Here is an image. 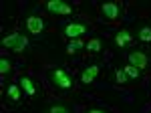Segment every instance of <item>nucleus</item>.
I'll return each instance as SVG.
<instances>
[{"label":"nucleus","instance_id":"obj_10","mask_svg":"<svg viewBox=\"0 0 151 113\" xmlns=\"http://www.w3.org/2000/svg\"><path fill=\"white\" fill-rule=\"evenodd\" d=\"M131 41H133V36H131V34H129L127 30H121V33H119V34L115 36V43H117L119 46L127 45V43H131Z\"/></svg>","mask_w":151,"mask_h":113},{"label":"nucleus","instance_id":"obj_5","mask_svg":"<svg viewBox=\"0 0 151 113\" xmlns=\"http://www.w3.org/2000/svg\"><path fill=\"white\" fill-rule=\"evenodd\" d=\"M87 33V26L83 22H70L65 26V34L69 36V38H77L79 34H85Z\"/></svg>","mask_w":151,"mask_h":113},{"label":"nucleus","instance_id":"obj_2","mask_svg":"<svg viewBox=\"0 0 151 113\" xmlns=\"http://www.w3.org/2000/svg\"><path fill=\"white\" fill-rule=\"evenodd\" d=\"M50 81H52V85H57L58 89H70V85H73L70 77L65 71H60V69H57V71L50 73Z\"/></svg>","mask_w":151,"mask_h":113},{"label":"nucleus","instance_id":"obj_11","mask_svg":"<svg viewBox=\"0 0 151 113\" xmlns=\"http://www.w3.org/2000/svg\"><path fill=\"white\" fill-rule=\"evenodd\" d=\"M8 99H10V101H18V99H20V89H18V85H10V87H8Z\"/></svg>","mask_w":151,"mask_h":113},{"label":"nucleus","instance_id":"obj_15","mask_svg":"<svg viewBox=\"0 0 151 113\" xmlns=\"http://www.w3.org/2000/svg\"><path fill=\"white\" fill-rule=\"evenodd\" d=\"M139 38L143 41V43H149V41H151V28H149V26H143V28H141Z\"/></svg>","mask_w":151,"mask_h":113},{"label":"nucleus","instance_id":"obj_6","mask_svg":"<svg viewBox=\"0 0 151 113\" xmlns=\"http://www.w3.org/2000/svg\"><path fill=\"white\" fill-rule=\"evenodd\" d=\"M101 10H103L107 20H115L117 16H119V4L117 2H107V4L101 6Z\"/></svg>","mask_w":151,"mask_h":113},{"label":"nucleus","instance_id":"obj_16","mask_svg":"<svg viewBox=\"0 0 151 113\" xmlns=\"http://www.w3.org/2000/svg\"><path fill=\"white\" fill-rule=\"evenodd\" d=\"M123 71H125V75H127V77H133V79H137V77H139V69H135L133 65H127Z\"/></svg>","mask_w":151,"mask_h":113},{"label":"nucleus","instance_id":"obj_1","mask_svg":"<svg viewBox=\"0 0 151 113\" xmlns=\"http://www.w3.org/2000/svg\"><path fill=\"white\" fill-rule=\"evenodd\" d=\"M2 45L12 49V51H16V53H22V49L28 45V41H26V36H22V34L12 33V34H8V36L2 38Z\"/></svg>","mask_w":151,"mask_h":113},{"label":"nucleus","instance_id":"obj_4","mask_svg":"<svg viewBox=\"0 0 151 113\" xmlns=\"http://www.w3.org/2000/svg\"><path fill=\"white\" fill-rule=\"evenodd\" d=\"M147 55L145 53H141V51H133L131 55H129V65H133L135 69H145L147 67Z\"/></svg>","mask_w":151,"mask_h":113},{"label":"nucleus","instance_id":"obj_7","mask_svg":"<svg viewBox=\"0 0 151 113\" xmlns=\"http://www.w3.org/2000/svg\"><path fill=\"white\" fill-rule=\"evenodd\" d=\"M26 26H28V30H30L32 34H40V30L45 28V22H42V18H40V16H28Z\"/></svg>","mask_w":151,"mask_h":113},{"label":"nucleus","instance_id":"obj_3","mask_svg":"<svg viewBox=\"0 0 151 113\" xmlns=\"http://www.w3.org/2000/svg\"><path fill=\"white\" fill-rule=\"evenodd\" d=\"M47 10L55 12V14H70L73 8H70L67 2H63V0H48L47 2Z\"/></svg>","mask_w":151,"mask_h":113},{"label":"nucleus","instance_id":"obj_13","mask_svg":"<svg viewBox=\"0 0 151 113\" xmlns=\"http://www.w3.org/2000/svg\"><path fill=\"white\" fill-rule=\"evenodd\" d=\"M10 71H12V63L8 59H0V73L6 75V73H10Z\"/></svg>","mask_w":151,"mask_h":113},{"label":"nucleus","instance_id":"obj_14","mask_svg":"<svg viewBox=\"0 0 151 113\" xmlns=\"http://www.w3.org/2000/svg\"><path fill=\"white\" fill-rule=\"evenodd\" d=\"M99 49H101V41L99 38H93V41L87 43V51H91V53H97Z\"/></svg>","mask_w":151,"mask_h":113},{"label":"nucleus","instance_id":"obj_19","mask_svg":"<svg viewBox=\"0 0 151 113\" xmlns=\"http://www.w3.org/2000/svg\"><path fill=\"white\" fill-rule=\"evenodd\" d=\"M87 113H107V111H105V109H89Z\"/></svg>","mask_w":151,"mask_h":113},{"label":"nucleus","instance_id":"obj_17","mask_svg":"<svg viewBox=\"0 0 151 113\" xmlns=\"http://www.w3.org/2000/svg\"><path fill=\"white\" fill-rule=\"evenodd\" d=\"M48 113H69V109H67L65 105H52V107L48 109Z\"/></svg>","mask_w":151,"mask_h":113},{"label":"nucleus","instance_id":"obj_18","mask_svg":"<svg viewBox=\"0 0 151 113\" xmlns=\"http://www.w3.org/2000/svg\"><path fill=\"white\" fill-rule=\"evenodd\" d=\"M115 77H117V83H125V81H127V75H125V71H117Z\"/></svg>","mask_w":151,"mask_h":113},{"label":"nucleus","instance_id":"obj_8","mask_svg":"<svg viewBox=\"0 0 151 113\" xmlns=\"http://www.w3.org/2000/svg\"><path fill=\"white\" fill-rule=\"evenodd\" d=\"M97 75H99V65H91V67H87L81 73V81L85 83V85H89V83H93V81H95Z\"/></svg>","mask_w":151,"mask_h":113},{"label":"nucleus","instance_id":"obj_9","mask_svg":"<svg viewBox=\"0 0 151 113\" xmlns=\"http://www.w3.org/2000/svg\"><path fill=\"white\" fill-rule=\"evenodd\" d=\"M20 87L24 89L26 95H35V93H36V87L32 85V81L28 79V77H22V79H20Z\"/></svg>","mask_w":151,"mask_h":113},{"label":"nucleus","instance_id":"obj_12","mask_svg":"<svg viewBox=\"0 0 151 113\" xmlns=\"http://www.w3.org/2000/svg\"><path fill=\"white\" fill-rule=\"evenodd\" d=\"M83 46H85V45H83V41H79V38H73V41L69 43V46H67V53L70 55V53H75L77 49H83Z\"/></svg>","mask_w":151,"mask_h":113}]
</instances>
